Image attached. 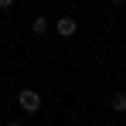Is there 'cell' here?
I'll list each match as a JSON object with an SVG mask.
<instances>
[{
    "label": "cell",
    "instance_id": "5b68a950",
    "mask_svg": "<svg viewBox=\"0 0 126 126\" xmlns=\"http://www.w3.org/2000/svg\"><path fill=\"white\" fill-rule=\"evenodd\" d=\"M7 7H14V0H0V10H7Z\"/></svg>",
    "mask_w": 126,
    "mask_h": 126
},
{
    "label": "cell",
    "instance_id": "3957f363",
    "mask_svg": "<svg viewBox=\"0 0 126 126\" xmlns=\"http://www.w3.org/2000/svg\"><path fill=\"white\" fill-rule=\"evenodd\" d=\"M112 109H116V112H126V92H116V95H112Z\"/></svg>",
    "mask_w": 126,
    "mask_h": 126
},
{
    "label": "cell",
    "instance_id": "6da1fadb",
    "mask_svg": "<svg viewBox=\"0 0 126 126\" xmlns=\"http://www.w3.org/2000/svg\"><path fill=\"white\" fill-rule=\"evenodd\" d=\"M17 102H21V109H24V112H38V109H41V95H38L34 89H21Z\"/></svg>",
    "mask_w": 126,
    "mask_h": 126
},
{
    "label": "cell",
    "instance_id": "277c9868",
    "mask_svg": "<svg viewBox=\"0 0 126 126\" xmlns=\"http://www.w3.org/2000/svg\"><path fill=\"white\" fill-rule=\"evenodd\" d=\"M31 31H34V34H44V31H48V21H44V17H34V21H31Z\"/></svg>",
    "mask_w": 126,
    "mask_h": 126
},
{
    "label": "cell",
    "instance_id": "8992f818",
    "mask_svg": "<svg viewBox=\"0 0 126 126\" xmlns=\"http://www.w3.org/2000/svg\"><path fill=\"white\" fill-rule=\"evenodd\" d=\"M112 3H123V0H112Z\"/></svg>",
    "mask_w": 126,
    "mask_h": 126
},
{
    "label": "cell",
    "instance_id": "7a4b0ae2",
    "mask_svg": "<svg viewBox=\"0 0 126 126\" xmlns=\"http://www.w3.org/2000/svg\"><path fill=\"white\" fill-rule=\"evenodd\" d=\"M55 31H58L62 38H72V34L79 31V24L72 21V17H62V21H55Z\"/></svg>",
    "mask_w": 126,
    "mask_h": 126
}]
</instances>
